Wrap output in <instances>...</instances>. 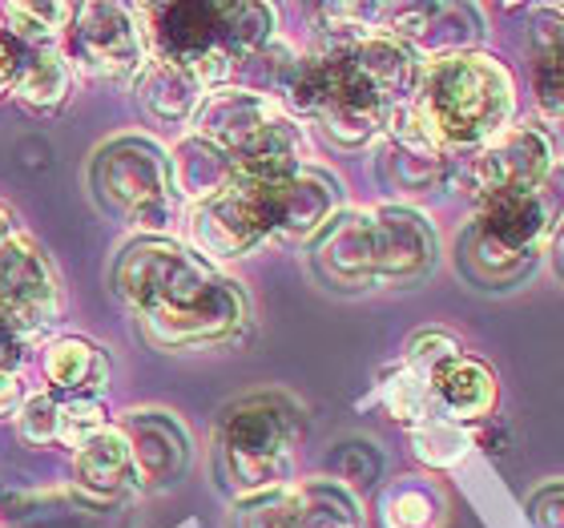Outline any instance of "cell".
<instances>
[{"instance_id": "obj_1", "label": "cell", "mask_w": 564, "mask_h": 528, "mask_svg": "<svg viewBox=\"0 0 564 528\" xmlns=\"http://www.w3.org/2000/svg\"><path fill=\"white\" fill-rule=\"evenodd\" d=\"M113 291L162 352L214 347L247 327L250 306L235 279L174 238L141 235L118 250Z\"/></svg>"}, {"instance_id": "obj_2", "label": "cell", "mask_w": 564, "mask_h": 528, "mask_svg": "<svg viewBox=\"0 0 564 528\" xmlns=\"http://www.w3.org/2000/svg\"><path fill=\"white\" fill-rule=\"evenodd\" d=\"M517 85L512 73L484 49L456 53V57L427 61L412 97V114L423 133L452 158L476 153L480 146L512 126Z\"/></svg>"}, {"instance_id": "obj_3", "label": "cell", "mask_w": 564, "mask_h": 528, "mask_svg": "<svg viewBox=\"0 0 564 528\" xmlns=\"http://www.w3.org/2000/svg\"><path fill=\"white\" fill-rule=\"evenodd\" d=\"M549 243H553V223L536 186L492 194L476 202V218L459 238V270L476 287L505 291L529 279Z\"/></svg>"}, {"instance_id": "obj_4", "label": "cell", "mask_w": 564, "mask_h": 528, "mask_svg": "<svg viewBox=\"0 0 564 528\" xmlns=\"http://www.w3.org/2000/svg\"><path fill=\"white\" fill-rule=\"evenodd\" d=\"M303 420L291 399L247 396L230 403L218 420V460L238 496L286 488L294 472V448Z\"/></svg>"}, {"instance_id": "obj_5", "label": "cell", "mask_w": 564, "mask_h": 528, "mask_svg": "<svg viewBox=\"0 0 564 528\" xmlns=\"http://www.w3.org/2000/svg\"><path fill=\"white\" fill-rule=\"evenodd\" d=\"M89 182H94L97 202L113 218L138 226L141 235L165 238V230L182 214L174 186H170V150L141 133L109 138L94 153Z\"/></svg>"}, {"instance_id": "obj_6", "label": "cell", "mask_w": 564, "mask_h": 528, "mask_svg": "<svg viewBox=\"0 0 564 528\" xmlns=\"http://www.w3.org/2000/svg\"><path fill=\"white\" fill-rule=\"evenodd\" d=\"M61 53L73 69L97 82H133L150 61L138 12L126 4H77Z\"/></svg>"}, {"instance_id": "obj_7", "label": "cell", "mask_w": 564, "mask_h": 528, "mask_svg": "<svg viewBox=\"0 0 564 528\" xmlns=\"http://www.w3.org/2000/svg\"><path fill=\"white\" fill-rule=\"evenodd\" d=\"M189 243L206 262L242 259L262 243H271V211H267V186L235 177L223 194L189 206Z\"/></svg>"}, {"instance_id": "obj_8", "label": "cell", "mask_w": 564, "mask_h": 528, "mask_svg": "<svg viewBox=\"0 0 564 528\" xmlns=\"http://www.w3.org/2000/svg\"><path fill=\"white\" fill-rule=\"evenodd\" d=\"M553 138L541 126H508L488 146L468 153L456 170V186L468 198L484 202L508 190H532L553 170Z\"/></svg>"}, {"instance_id": "obj_9", "label": "cell", "mask_w": 564, "mask_h": 528, "mask_svg": "<svg viewBox=\"0 0 564 528\" xmlns=\"http://www.w3.org/2000/svg\"><path fill=\"white\" fill-rule=\"evenodd\" d=\"M61 315V279L41 243L17 230L0 250V323L24 343L53 327Z\"/></svg>"}, {"instance_id": "obj_10", "label": "cell", "mask_w": 564, "mask_h": 528, "mask_svg": "<svg viewBox=\"0 0 564 528\" xmlns=\"http://www.w3.org/2000/svg\"><path fill=\"white\" fill-rule=\"evenodd\" d=\"M138 24L150 57L198 69L214 53H226L218 0H177V4H138Z\"/></svg>"}, {"instance_id": "obj_11", "label": "cell", "mask_w": 564, "mask_h": 528, "mask_svg": "<svg viewBox=\"0 0 564 528\" xmlns=\"http://www.w3.org/2000/svg\"><path fill=\"white\" fill-rule=\"evenodd\" d=\"M379 33L403 41L427 65V61L480 49L484 17L476 4H395V9L383 4Z\"/></svg>"}, {"instance_id": "obj_12", "label": "cell", "mask_w": 564, "mask_h": 528, "mask_svg": "<svg viewBox=\"0 0 564 528\" xmlns=\"http://www.w3.org/2000/svg\"><path fill=\"white\" fill-rule=\"evenodd\" d=\"M376 287H408L432 274L440 238L427 214L408 202L376 206Z\"/></svg>"}, {"instance_id": "obj_13", "label": "cell", "mask_w": 564, "mask_h": 528, "mask_svg": "<svg viewBox=\"0 0 564 528\" xmlns=\"http://www.w3.org/2000/svg\"><path fill=\"white\" fill-rule=\"evenodd\" d=\"M271 243H311L343 211V182L323 165L306 162L286 182L267 186Z\"/></svg>"}, {"instance_id": "obj_14", "label": "cell", "mask_w": 564, "mask_h": 528, "mask_svg": "<svg viewBox=\"0 0 564 528\" xmlns=\"http://www.w3.org/2000/svg\"><path fill=\"white\" fill-rule=\"evenodd\" d=\"M311 267L330 291H371L376 287V214H335L311 238Z\"/></svg>"}, {"instance_id": "obj_15", "label": "cell", "mask_w": 564, "mask_h": 528, "mask_svg": "<svg viewBox=\"0 0 564 528\" xmlns=\"http://www.w3.org/2000/svg\"><path fill=\"white\" fill-rule=\"evenodd\" d=\"M133 452V476L138 488L174 484L189 464V435L170 411H130L118 423Z\"/></svg>"}, {"instance_id": "obj_16", "label": "cell", "mask_w": 564, "mask_h": 528, "mask_svg": "<svg viewBox=\"0 0 564 528\" xmlns=\"http://www.w3.org/2000/svg\"><path fill=\"white\" fill-rule=\"evenodd\" d=\"M133 484H138L133 452L118 423L101 428L94 440H85L73 452V493L89 500V505H118Z\"/></svg>"}, {"instance_id": "obj_17", "label": "cell", "mask_w": 564, "mask_h": 528, "mask_svg": "<svg viewBox=\"0 0 564 528\" xmlns=\"http://www.w3.org/2000/svg\"><path fill=\"white\" fill-rule=\"evenodd\" d=\"M279 114H286V109L274 106V101H267V97H259V94H247V89H238V85H226V89L206 94L198 118H194V133L214 141V146H223V150L235 158V153L247 150L250 141L259 138Z\"/></svg>"}, {"instance_id": "obj_18", "label": "cell", "mask_w": 564, "mask_h": 528, "mask_svg": "<svg viewBox=\"0 0 564 528\" xmlns=\"http://www.w3.org/2000/svg\"><path fill=\"white\" fill-rule=\"evenodd\" d=\"M347 57H351V65L359 69V77L376 89V97L388 109L412 106L415 85H420V73H423V61L415 57L403 41H395V36H388V33H367L359 45L347 49Z\"/></svg>"}, {"instance_id": "obj_19", "label": "cell", "mask_w": 564, "mask_h": 528, "mask_svg": "<svg viewBox=\"0 0 564 528\" xmlns=\"http://www.w3.org/2000/svg\"><path fill=\"white\" fill-rule=\"evenodd\" d=\"M133 94L153 126H189L206 101V89L194 73L158 57L145 61V69L133 77Z\"/></svg>"}, {"instance_id": "obj_20", "label": "cell", "mask_w": 564, "mask_h": 528, "mask_svg": "<svg viewBox=\"0 0 564 528\" xmlns=\"http://www.w3.org/2000/svg\"><path fill=\"white\" fill-rule=\"evenodd\" d=\"M500 399L496 388V371L471 355H459L452 364L432 379V403L435 416H444L452 423H471V420H488Z\"/></svg>"}, {"instance_id": "obj_21", "label": "cell", "mask_w": 564, "mask_h": 528, "mask_svg": "<svg viewBox=\"0 0 564 528\" xmlns=\"http://www.w3.org/2000/svg\"><path fill=\"white\" fill-rule=\"evenodd\" d=\"M230 182H235V158L223 146L189 133L170 150V186H174L177 202L198 206V202L223 194Z\"/></svg>"}, {"instance_id": "obj_22", "label": "cell", "mask_w": 564, "mask_h": 528, "mask_svg": "<svg viewBox=\"0 0 564 528\" xmlns=\"http://www.w3.org/2000/svg\"><path fill=\"white\" fill-rule=\"evenodd\" d=\"M41 371L48 379V391L61 399L73 396H101L109 384V359L97 343L82 335H61L41 355Z\"/></svg>"}, {"instance_id": "obj_23", "label": "cell", "mask_w": 564, "mask_h": 528, "mask_svg": "<svg viewBox=\"0 0 564 528\" xmlns=\"http://www.w3.org/2000/svg\"><path fill=\"white\" fill-rule=\"evenodd\" d=\"M12 97L33 114H57L73 97V65L65 61L61 45L29 49L24 69L12 85Z\"/></svg>"}, {"instance_id": "obj_24", "label": "cell", "mask_w": 564, "mask_h": 528, "mask_svg": "<svg viewBox=\"0 0 564 528\" xmlns=\"http://www.w3.org/2000/svg\"><path fill=\"white\" fill-rule=\"evenodd\" d=\"M383 528H447V496L427 476H400L379 496Z\"/></svg>"}, {"instance_id": "obj_25", "label": "cell", "mask_w": 564, "mask_h": 528, "mask_svg": "<svg viewBox=\"0 0 564 528\" xmlns=\"http://www.w3.org/2000/svg\"><path fill=\"white\" fill-rule=\"evenodd\" d=\"M218 24H223V45L235 61L259 53L274 41V9L254 0H218Z\"/></svg>"}, {"instance_id": "obj_26", "label": "cell", "mask_w": 564, "mask_h": 528, "mask_svg": "<svg viewBox=\"0 0 564 528\" xmlns=\"http://www.w3.org/2000/svg\"><path fill=\"white\" fill-rule=\"evenodd\" d=\"M0 21L21 45L45 49L61 45V36L73 21V4H45V0H17V4H0Z\"/></svg>"}, {"instance_id": "obj_27", "label": "cell", "mask_w": 564, "mask_h": 528, "mask_svg": "<svg viewBox=\"0 0 564 528\" xmlns=\"http://www.w3.org/2000/svg\"><path fill=\"white\" fill-rule=\"evenodd\" d=\"M294 493L303 508V528H364L359 505L343 481H303L294 484Z\"/></svg>"}, {"instance_id": "obj_28", "label": "cell", "mask_w": 564, "mask_h": 528, "mask_svg": "<svg viewBox=\"0 0 564 528\" xmlns=\"http://www.w3.org/2000/svg\"><path fill=\"white\" fill-rule=\"evenodd\" d=\"M471 448H476V435L464 423H452L444 416H432L412 428V452L427 468H456L468 460Z\"/></svg>"}, {"instance_id": "obj_29", "label": "cell", "mask_w": 564, "mask_h": 528, "mask_svg": "<svg viewBox=\"0 0 564 528\" xmlns=\"http://www.w3.org/2000/svg\"><path fill=\"white\" fill-rule=\"evenodd\" d=\"M379 399H383L391 416H395L400 423H408V428H415V423L432 420L435 416L432 384L420 379L415 371H408L403 364L379 376Z\"/></svg>"}, {"instance_id": "obj_30", "label": "cell", "mask_w": 564, "mask_h": 528, "mask_svg": "<svg viewBox=\"0 0 564 528\" xmlns=\"http://www.w3.org/2000/svg\"><path fill=\"white\" fill-rule=\"evenodd\" d=\"M235 528H303V508L294 484L274 488V493L242 496L235 508Z\"/></svg>"}, {"instance_id": "obj_31", "label": "cell", "mask_w": 564, "mask_h": 528, "mask_svg": "<svg viewBox=\"0 0 564 528\" xmlns=\"http://www.w3.org/2000/svg\"><path fill=\"white\" fill-rule=\"evenodd\" d=\"M101 428H109V411H106V399L101 396L61 399V440L57 444L77 452V448H82L85 440H94Z\"/></svg>"}, {"instance_id": "obj_32", "label": "cell", "mask_w": 564, "mask_h": 528, "mask_svg": "<svg viewBox=\"0 0 564 528\" xmlns=\"http://www.w3.org/2000/svg\"><path fill=\"white\" fill-rule=\"evenodd\" d=\"M459 355H464V347H459V340H452L447 331H420V335H412L408 352H403V367L432 384V379L440 376L452 359H459Z\"/></svg>"}, {"instance_id": "obj_33", "label": "cell", "mask_w": 564, "mask_h": 528, "mask_svg": "<svg viewBox=\"0 0 564 528\" xmlns=\"http://www.w3.org/2000/svg\"><path fill=\"white\" fill-rule=\"evenodd\" d=\"M17 432H21L29 444H57L61 440V396H53V391L24 396V403L17 408Z\"/></svg>"}, {"instance_id": "obj_34", "label": "cell", "mask_w": 564, "mask_h": 528, "mask_svg": "<svg viewBox=\"0 0 564 528\" xmlns=\"http://www.w3.org/2000/svg\"><path fill=\"white\" fill-rule=\"evenodd\" d=\"M536 106L544 118L564 121V57L556 49H536Z\"/></svg>"}, {"instance_id": "obj_35", "label": "cell", "mask_w": 564, "mask_h": 528, "mask_svg": "<svg viewBox=\"0 0 564 528\" xmlns=\"http://www.w3.org/2000/svg\"><path fill=\"white\" fill-rule=\"evenodd\" d=\"M529 513L536 528H564V484H544L529 500Z\"/></svg>"}, {"instance_id": "obj_36", "label": "cell", "mask_w": 564, "mask_h": 528, "mask_svg": "<svg viewBox=\"0 0 564 528\" xmlns=\"http://www.w3.org/2000/svg\"><path fill=\"white\" fill-rule=\"evenodd\" d=\"M24 57H29V45H21V41L0 24V97L12 94V85H17V77H21V69H24Z\"/></svg>"}, {"instance_id": "obj_37", "label": "cell", "mask_w": 564, "mask_h": 528, "mask_svg": "<svg viewBox=\"0 0 564 528\" xmlns=\"http://www.w3.org/2000/svg\"><path fill=\"white\" fill-rule=\"evenodd\" d=\"M24 347H29V343H24L21 335H12V331L0 323V371H21Z\"/></svg>"}, {"instance_id": "obj_38", "label": "cell", "mask_w": 564, "mask_h": 528, "mask_svg": "<svg viewBox=\"0 0 564 528\" xmlns=\"http://www.w3.org/2000/svg\"><path fill=\"white\" fill-rule=\"evenodd\" d=\"M21 403H24L21 371H0V420H4V416H17Z\"/></svg>"}, {"instance_id": "obj_39", "label": "cell", "mask_w": 564, "mask_h": 528, "mask_svg": "<svg viewBox=\"0 0 564 528\" xmlns=\"http://www.w3.org/2000/svg\"><path fill=\"white\" fill-rule=\"evenodd\" d=\"M12 238H17V223H12V214L4 211V206H0V250L9 247Z\"/></svg>"}, {"instance_id": "obj_40", "label": "cell", "mask_w": 564, "mask_h": 528, "mask_svg": "<svg viewBox=\"0 0 564 528\" xmlns=\"http://www.w3.org/2000/svg\"><path fill=\"white\" fill-rule=\"evenodd\" d=\"M549 247L556 250V267H561V274H564V226H561V230H556V238H553V243H549Z\"/></svg>"}]
</instances>
